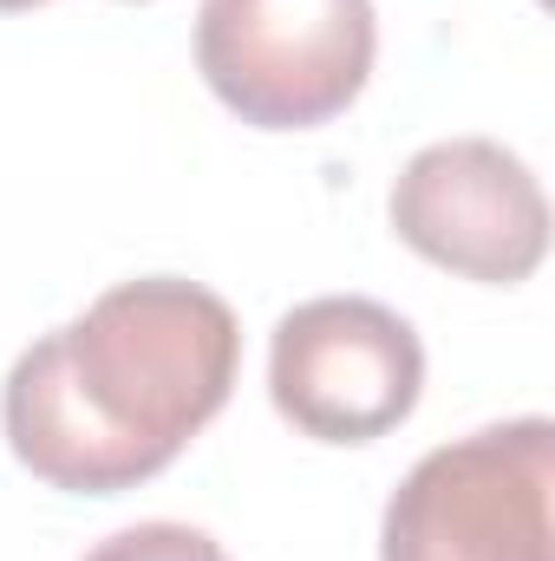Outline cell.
Returning a JSON list of instances; mask_svg holds the SVG:
<instances>
[{
    "mask_svg": "<svg viewBox=\"0 0 555 561\" xmlns=\"http://www.w3.org/2000/svg\"><path fill=\"white\" fill-rule=\"evenodd\" d=\"M269 392L281 419L320 444H373L412 419L424 346L393 307L366 294H320L281 313Z\"/></svg>",
    "mask_w": 555,
    "mask_h": 561,
    "instance_id": "cell-4",
    "label": "cell"
},
{
    "mask_svg": "<svg viewBox=\"0 0 555 561\" xmlns=\"http://www.w3.org/2000/svg\"><path fill=\"white\" fill-rule=\"evenodd\" d=\"M86 561H229L216 536L190 529V523H138V529H118L105 536Z\"/></svg>",
    "mask_w": 555,
    "mask_h": 561,
    "instance_id": "cell-6",
    "label": "cell"
},
{
    "mask_svg": "<svg viewBox=\"0 0 555 561\" xmlns=\"http://www.w3.org/2000/svg\"><path fill=\"white\" fill-rule=\"evenodd\" d=\"M380 53L373 0H203L196 72L256 131H314L340 118Z\"/></svg>",
    "mask_w": 555,
    "mask_h": 561,
    "instance_id": "cell-2",
    "label": "cell"
},
{
    "mask_svg": "<svg viewBox=\"0 0 555 561\" xmlns=\"http://www.w3.org/2000/svg\"><path fill=\"white\" fill-rule=\"evenodd\" d=\"M236 366L242 327L223 294L177 275L118 280L13 359L0 424L39 483L118 496L170 470L229 405Z\"/></svg>",
    "mask_w": 555,
    "mask_h": 561,
    "instance_id": "cell-1",
    "label": "cell"
},
{
    "mask_svg": "<svg viewBox=\"0 0 555 561\" xmlns=\"http://www.w3.org/2000/svg\"><path fill=\"white\" fill-rule=\"evenodd\" d=\"M399 242L464 280L517 287L550 255V196L536 170L490 138L424 144L393 183Z\"/></svg>",
    "mask_w": 555,
    "mask_h": 561,
    "instance_id": "cell-5",
    "label": "cell"
},
{
    "mask_svg": "<svg viewBox=\"0 0 555 561\" xmlns=\"http://www.w3.org/2000/svg\"><path fill=\"white\" fill-rule=\"evenodd\" d=\"M555 424L517 419L438 444L393 490L380 561H550Z\"/></svg>",
    "mask_w": 555,
    "mask_h": 561,
    "instance_id": "cell-3",
    "label": "cell"
},
{
    "mask_svg": "<svg viewBox=\"0 0 555 561\" xmlns=\"http://www.w3.org/2000/svg\"><path fill=\"white\" fill-rule=\"evenodd\" d=\"M26 7H46V0H0V13H26Z\"/></svg>",
    "mask_w": 555,
    "mask_h": 561,
    "instance_id": "cell-7",
    "label": "cell"
}]
</instances>
